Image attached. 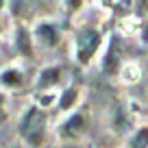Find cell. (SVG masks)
I'll list each match as a JSON object with an SVG mask.
<instances>
[{
	"label": "cell",
	"instance_id": "obj_1",
	"mask_svg": "<svg viewBox=\"0 0 148 148\" xmlns=\"http://www.w3.org/2000/svg\"><path fill=\"white\" fill-rule=\"evenodd\" d=\"M44 124H46V116H44L39 109H31L26 113V118L20 124L24 139H26L31 146H39L44 139Z\"/></svg>",
	"mask_w": 148,
	"mask_h": 148
},
{
	"label": "cell",
	"instance_id": "obj_2",
	"mask_svg": "<svg viewBox=\"0 0 148 148\" xmlns=\"http://www.w3.org/2000/svg\"><path fill=\"white\" fill-rule=\"evenodd\" d=\"M98 44H100V33L98 31H83L79 35V59L83 61H89V57L96 52Z\"/></svg>",
	"mask_w": 148,
	"mask_h": 148
},
{
	"label": "cell",
	"instance_id": "obj_3",
	"mask_svg": "<svg viewBox=\"0 0 148 148\" xmlns=\"http://www.w3.org/2000/svg\"><path fill=\"white\" fill-rule=\"evenodd\" d=\"M37 35H39V39H42L44 44H55L57 42V33L52 26H48V24H42V26L37 28Z\"/></svg>",
	"mask_w": 148,
	"mask_h": 148
},
{
	"label": "cell",
	"instance_id": "obj_4",
	"mask_svg": "<svg viewBox=\"0 0 148 148\" xmlns=\"http://www.w3.org/2000/svg\"><path fill=\"white\" fill-rule=\"evenodd\" d=\"M18 46H20V50H22L24 55H31V42H28V35H26L24 28L18 33Z\"/></svg>",
	"mask_w": 148,
	"mask_h": 148
},
{
	"label": "cell",
	"instance_id": "obj_5",
	"mask_svg": "<svg viewBox=\"0 0 148 148\" xmlns=\"http://www.w3.org/2000/svg\"><path fill=\"white\" fill-rule=\"evenodd\" d=\"M57 79H59V70L52 68V70H46V72L39 76V83L42 85H50V83H55Z\"/></svg>",
	"mask_w": 148,
	"mask_h": 148
},
{
	"label": "cell",
	"instance_id": "obj_6",
	"mask_svg": "<svg viewBox=\"0 0 148 148\" xmlns=\"http://www.w3.org/2000/svg\"><path fill=\"white\" fill-rule=\"evenodd\" d=\"M81 124H83V118H81V116H74L72 120H70L68 124L63 126V133H65V135H72L74 131H79V129H81Z\"/></svg>",
	"mask_w": 148,
	"mask_h": 148
},
{
	"label": "cell",
	"instance_id": "obj_7",
	"mask_svg": "<svg viewBox=\"0 0 148 148\" xmlns=\"http://www.w3.org/2000/svg\"><path fill=\"white\" fill-rule=\"evenodd\" d=\"M2 81H5V83H9V85H20V74L18 72H13V70H9V72H5L2 74Z\"/></svg>",
	"mask_w": 148,
	"mask_h": 148
},
{
	"label": "cell",
	"instance_id": "obj_8",
	"mask_svg": "<svg viewBox=\"0 0 148 148\" xmlns=\"http://www.w3.org/2000/svg\"><path fill=\"white\" fill-rule=\"evenodd\" d=\"M74 98H76V92H74V89H68V92L63 94V98H61V107L68 109V107L74 102Z\"/></svg>",
	"mask_w": 148,
	"mask_h": 148
},
{
	"label": "cell",
	"instance_id": "obj_9",
	"mask_svg": "<svg viewBox=\"0 0 148 148\" xmlns=\"http://www.w3.org/2000/svg\"><path fill=\"white\" fill-rule=\"evenodd\" d=\"M5 118V113H2V96H0V120Z\"/></svg>",
	"mask_w": 148,
	"mask_h": 148
},
{
	"label": "cell",
	"instance_id": "obj_10",
	"mask_svg": "<svg viewBox=\"0 0 148 148\" xmlns=\"http://www.w3.org/2000/svg\"><path fill=\"white\" fill-rule=\"evenodd\" d=\"M79 2H81V0H72L70 5H72V7H79Z\"/></svg>",
	"mask_w": 148,
	"mask_h": 148
}]
</instances>
